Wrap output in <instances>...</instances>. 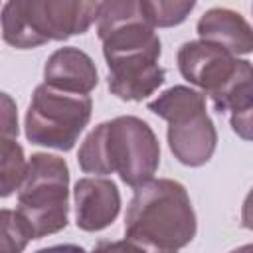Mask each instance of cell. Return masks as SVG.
<instances>
[{
	"instance_id": "6da1fadb",
	"label": "cell",
	"mask_w": 253,
	"mask_h": 253,
	"mask_svg": "<svg viewBox=\"0 0 253 253\" xmlns=\"http://www.w3.org/2000/svg\"><path fill=\"white\" fill-rule=\"evenodd\" d=\"M77 162L87 174H119L130 188L154 180L160 146L152 128L138 117H117L97 125L83 140Z\"/></svg>"
},
{
	"instance_id": "7a4b0ae2",
	"label": "cell",
	"mask_w": 253,
	"mask_h": 253,
	"mask_svg": "<svg viewBox=\"0 0 253 253\" xmlns=\"http://www.w3.org/2000/svg\"><path fill=\"white\" fill-rule=\"evenodd\" d=\"M126 239L148 253H178L196 235V213L186 188L168 178L136 188L125 217Z\"/></svg>"
},
{
	"instance_id": "3957f363",
	"label": "cell",
	"mask_w": 253,
	"mask_h": 253,
	"mask_svg": "<svg viewBox=\"0 0 253 253\" xmlns=\"http://www.w3.org/2000/svg\"><path fill=\"white\" fill-rule=\"evenodd\" d=\"M103 2L71 0H12L2 8L4 42L30 49L45 42H61L83 34L99 20Z\"/></svg>"
},
{
	"instance_id": "277c9868",
	"label": "cell",
	"mask_w": 253,
	"mask_h": 253,
	"mask_svg": "<svg viewBox=\"0 0 253 253\" xmlns=\"http://www.w3.org/2000/svg\"><path fill=\"white\" fill-rule=\"evenodd\" d=\"M148 109L168 121V146L186 166L206 164L217 144V132L206 113V97L186 85L166 89Z\"/></svg>"
},
{
	"instance_id": "5b68a950",
	"label": "cell",
	"mask_w": 253,
	"mask_h": 253,
	"mask_svg": "<svg viewBox=\"0 0 253 253\" xmlns=\"http://www.w3.org/2000/svg\"><path fill=\"white\" fill-rule=\"evenodd\" d=\"M69 168L55 154L38 152L28 162L26 178L18 190V213L34 239L57 233L67 225Z\"/></svg>"
},
{
	"instance_id": "8992f818",
	"label": "cell",
	"mask_w": 253,
	"mask_h": 253,
	"mask_svg": "<svg viewBox=\"0 0 253 253\" xmlns=\"http://www.w3.org/2000/svg\"><path fill=\"white\" fill-rule=\"evenodd\" d=\"M89 95L59 91L47 83L36 87L28 113L26 136L32 144L71 150L91 119Z\"/></svg>"
},
{
	"instance_id": "52a82bcc",
	"label": "cell",
	"mask_w": 253,
	"mask_h": 253,
	"mask_svg": "<svg viewBox=\"0 0 253 253\" xmlns=\"http://www.w3.org/2000/svg\"><path fill=\"white\" fill-rule=\"evenodd\" d=\"M241 59L206 42H186L178 49V69L210 97L217 95L237 73Z\"/></svg>"
},
{
	"instance_id": "ba28073f",
	"label": "cell",
	"mask_w": 253,
	"mask_h": 253,
	"mask_svg": "<svg viewBox=\"0 0 253 253\" xmlns=\"http://www.w3.org/2000/svg\"><path fill=\"white\" fill-rule=\"evenodd\" d=\"M160 53H132L107 59L109 89L123 101H142L164 83Z\"/></svg>"
},
{
	"instance_id": "9c48e42d",
	"label": "cell",
	"mask_w": 253,
	"mask_h": 253,
	"mask_svg": "<svg viewBox=\"0 0 253 253\" xmlns=\"http://www.w3.org/2000/svg\"><path fill=\"white\" fill-rule=\"evenodd\" d=\"M75 223L83 231H99L115 221L121 210V194L113 180L81 178L73 190Z\"/></svg>"
},
{
	"instance_id": "30bf717a",
	"label": "cell",
	"mask_w": 253,
	"mask_h": 253,
	"mask_svg": "<svg viewBox=\"0 0 253 253\" xmlns=\"http://www.w3.org/2000/svg\"><path fill=\"white\" fill-rule=\"evenodd\" d=\"M43 83L77 95H87L97 85L93 59L77 47H61L49 55L43 67Z\"/></svg>"
},
{
	"instance_id": "8fae6325",
	"label": "cell",
	"mask_w": 253,
	"mask_h": 253,
	"mask_svg": "<svg viewBox=\"0 0 253 253\" xmlns=\"http://www.w3.org/2000/svg\"><path fill=\"white\" fill-rule=\"evenodd\" d=\"M202 42L225 49L231 55L253 51V28L247 20L227 8H211L198 20Z\"/></svg>"
},
{
	"instance_id": "7c38bea8",
	"label": "cell",
	"mask_w": 253,
	"mask_h": 253,
	"mask_svg": "<svg viewBox=\"0 0 253 253\" xmlns=\"http://www.w3.org/2000/svg\"><path fill=\"white\" fill-rule=\"evenodd\" d=\"M28 172V162L24 158L22 146L16 142V138L2 136L0 144V188L2 196H10L14 190H20L24 178Z\"/></svg>"
},
{
	"instance_id": "4fadbf2b",
	"label": "cell",
	"mask_w": 253,
	"mask_h": 253,
	"mask_svg": "<svg viewBox=\"0 0 253 253\" xmlns=\"http://www.w3.org/2000/svg\"><path fill=\"white\" fill-rule=\"evenodd\" d=\"M142 10L152 24V28H170L176 24H182L186 16L194 10V2L190 0H140Z\"/></svg>"
},
{
	"instance_id": "5bb4252c",
	"label": "cell",
	"mask_w": 253,
	"mask_h": 253,
	"mask_svg": "<svg viewBox=\"0 0 253 253\" xmlns=\"http://www.w3.org/2000/svg\"><path fill=\"white\" fill-rule=\"evenodd\" d=\"M0 227H2L0 253H22V249L28 245V241L34 239L30 227L26 225V221L20 217L18 211L2 210Z\"/></svg>"
},
{
	"instance_id": "9a60e30c",
	"label": "cell",
	"mask_w": 253,
	"mask_h": 253,
	"mask_svg": "<svg viewBox=\"0 0 253 253\" xmlns=\"http://www.w3.org/2000/svg\"><path fill=\"white\" fill-rule=\"evenodd\" d=\"M229 123L237 136L245 140H253V103H249L239 111H233L229 117Z\"/></svg>"
},
{
	"instance_id": "2e32d148",
	"label": "cell",
	"mask_w": 253,
	"mask_h": 253,
	"mask_svg": "<svg viewBox=\"0 0 253 253\" xmlns=\"http://www.w3.org/2000/svg\"><path fill=\"white\" fill-rule=\"evenodd\" d=\"M2 136L16 138L18 136V115L12 99L2 95Z\"/></svg>"
},
{
	"instance_id": "e0dca14e",
	"label": "cell",
	"mask_w": 253,
	"mask_h": 253,
	"mask_svg": "<svg viewBox=\"0 0 253 253\" xmlns=\"http://www.w3.org/2000/svg\"><path fill=\"white\" fill-rule=\"evenodd\" d=\"M91 253H148V251L130 239H123V241H99Z\"/></svg>"
},
{
	"instance_id": "ac0fdd59",
	"label": "cell",
	"mask_w": 253,
	"mask_h": 253,
	"mask_svg": "<svg viewBox=\"0 0 253 253\" xmlns=\"http://www.w3.org/2000/svg\"><path fill=\"white\" fill-rule=\"evenodd\" d=\"M241 221H243V227H247V229L253 231V190L247 194V198H245V202H243Z\"/></svg>"
},
{
	"instance_id": "d6986e66",
	"label": "cell",
	"mask_w": 253,
	"mask_h": 253,
	"mask_svg": "<svg viewBox=\"0 0 253 253\" xmlns=\"http://www.w3.org/2000/svg\"><path fill=\"white\" fill-rule=\"evenodd\" d=\"M36 253H85L81 247L77 245H53V247H45V249H40Z\"/></svg>"
},
{
	"instance_id": "ffe728a7",
	"label": "cell",
	"mask_w": 253,
	"mask_h": 253,
	"mask_svg": "<svg viewBox=\"0 0 253 253\" xmlns=\"http://www.w3.org/2000/svg\"><path fill=\"white\" fill-rule=\"evenodd\" d=\"M231 253H253V243L243 245V247H237V249H233Z\"/></svg>"
}]
</instances>
